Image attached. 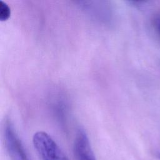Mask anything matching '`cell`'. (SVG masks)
I'll return each instance as SVG.
<instances>
[{"label":"cell","instance_id":"6da1fadb","mask_svg":"<svg viewBox=\"0 0 160 160\" xmlns=\"http://www.w3.org/2000/svg\"><path fill=\"white\" fill-rule=\"evenodd\" d=\"M32 144L40 160H69L56 141L46 132H35Z\"/></svg>","mask_w":160,"mask_h":160},{"label":"cell","instance_id":"7a4b0ae2","mask_svg":"<svg viewBox=\"0 0 160 160\" xmlns=\"http://www.w3.org/2000/svg\"><path fill=\"white\" fill-rule=\"evenodd\" d=\"M4 139L10 160H31L12 122L9 119H6L4 122Z\"/></svg>","mask_w":160,"mask_h":160},{"label":"cell","instance_id":"3957f363","mask_svg":"<svg viewBox=\"0 0 160 160\" xmlns=\"http://www.w3.org/2000/svg\"><path fill=\"white\" fill-rule=\"evenodd\" d=\"M73 153L76 160H96L86 131L79 128L73 144Z\"/></svg>","mask_w":160,"mask_h":160},{"label":"cell","instance_id":"277c9868","mask_svg":"<svg viewBox=\"0 0 160 160\" xmlns=\"http://www.w3.org/2000/svg\"><path fill=\"white\" fill-rule=\"evenodd\" d=\"M81 6L92 16L104 21L111 19V8L104 1H81Z\"/></svg>","mask_w":160,"mask_h":160},{"label":"cell","instance_id":"5b68a950","mask_svg":"<svg viewBox=\"0 0 160 160\" xmlns=\"http://www.w3.org/2000/svg\"><path fill=\"white\" fill-rule=\"evenodd\" d=\"M11 9L3 1L0 0V20L6 21L10 16Z\"/></svg>","mask_w":160,"mask_h":160},{"label":"cell","instance_id":"8992f818","mask_svg":"<svg viewBox=\"0 0 160 160\" xmlns=\"http://www.w3.org/2000/svg\"><path fill=\"white\" fill-rule=\"evenodd\" d=\"M154 26L160 36V14L156 16L154 19Z\"/></svg>","mask_w":160,"mask_h":160},{"label":"cell","instance_id":"52a82bcc","mask_svg":"<svg viewBox=\"0 0 160 160\" xmlns=\"http://www.w3.org/2000/svg\"><path fill=\"white\" fill-rule=\"evenodd\" d=\"M156 156H157V157H158V158L160 160V152H157V154H156Z\"/></svg>","mask_w":160,"mask_h":160}]
</instances>
